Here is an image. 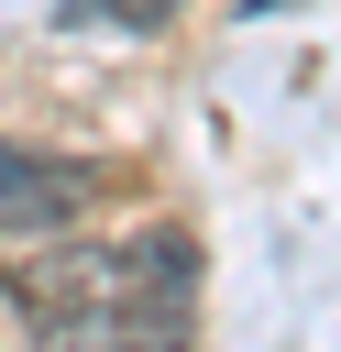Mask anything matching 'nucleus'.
<instances>
[{"mask_svg": "<svg viewBox=\"0 0 341 352\" xmlns=\"http://www.w3.org/2000/svg\"><path fill=\"white\" fill-rule=\"evenodd\" d=\"M0 297L55 341H176L198 319V231L66 242L33 264H0Z\"/></svg>", "mask_w": 341, "mask_h": 352, "instance_id": "nucleus-1", "label": "nucleus"}, {"mask_svg": "<svg viewBox=\"0 0 341 352\" xmlns=\"http://www.w3.org/2000/svg\"><path fill=\"white\" fill-rule=\"evenodd\" d=\"M99 198H110V165H88V154H44V143H11V132H0V242L77 231Z\"/></svg>", "mask_w": 341, "mask_h": 352, "instance_id": "nucleus-2", "label": "nucleus"}, {"mask_svg": "<svg viewBox=\"0 0 341 352\" xmlns=\"http://www.w3.org/2000/svg\"><path fill=\"white\" fill-rule=\"evenodd\" d=\"M77 22L99 11V22H121V33H154V22H176V0H66Z\"/></svg>", "mask_w": 341, "mask_h": 352, "instance_id": "nucleus-3", "label": "nucleus"}]
</instances>
